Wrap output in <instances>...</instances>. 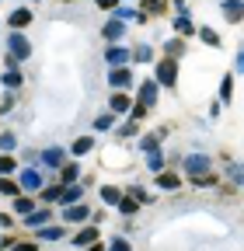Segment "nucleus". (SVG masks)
<instances>
[{"label": "nucleus", "instance_id": "obj_34", "mask_svg": "<svg viewBox=\"0 0 244 251\" xmlns=\"http://www.w3.org/2000/svg\"><path fill=\"white\" fill-rule=\"evenodd\" d=\"M14 171H18V157L0 153V178H7V175H14Z\"/></svg>", "mask_w": 244, "mask_h": 251}, {"label": "nucleus", "instance_id": "obj_9", "mask_svg": "<svg viewBox=\"0 0 244 251\" xmlns=\"http://www.w3.org/2000/svg\"><path fill=\"white\" fill-rule=\"evenodd\" d=\"M220 14L227 25H241L244 21V0H220Z\"/></svg>", "mask_w": 244, "mask_h": 251}, {"label": "nucleus", "instance_id": "obj_39", "mask_svg": "<svg viewBox=\"0 0 244 251\" xmlns=\"http://www.w3.org/2000/svg\"><path fill=\"white\" fill-rule=\"evenodd\" d=\"M21 84H24L21 70H7V74H4V87H7V91H18Z\"/></svg>", "mask_w": 244, "mask_h": 251}, {"label": "nucleus", "instance_id": "obj_31", "mask_svg": "<svg viewBox=\"0 0 244 251\" xmlns=\"http://www.w3.org/2000/svg\"><path fill=\"white\" fill-rule=\"evenodd\" d=\"M136 133H140V122H133V119H126V122H122L119 129H115V136H119V140H133Z\"/></svg>", "mask_w": 244, "mask_h": 251}, {"label": "nucleus", "instance_id": "obj_36", "mask_svg": "<svg viewBox=\"0 0 244 251\" xmlns=\"http://www.w3.org/2000/svg\"><path fill=\"white\" fill-rule=\"evenodd\" d=\"M140 150H146V153H154V150H161V133H146V136L140 140Z\"/></svg>", "mask_w": 244, "mask_h": 251}, {"label": "nucleus", "instance_id": "obj_47", "mask_svg": "<svg viewBox=\"0 0 244 251\" xmlns=\"http://www.w3.org/2000/svg\"><path fill=\"white\" fill-rule=\"evenodd\" d=\"M95 4H98L101 11H115V7H119V0H95Z\"/></svg>", "mask_w": 244, "mask_h": 251}, {"label": "nucleus", "instance_id": "obj_49", "mask_svg": "<svg viewBox=\"0 0 244 251\" xmlns=\"http://www.w3.org/2000/svg\"><path fill=\"white\" fill-rule=\"evenodd\" d=\"M28 4H42V0H28Z\"/></svg>", "mask_w": 244, "mask_h": 251}, {"label": "nucleus", "instance_id": "obj_24", "mask_svg": "<svg viewBox=\"0 0 244 251\" xmlns=\"http://www.w3.org/2000/svg\"><path fill=\"white\" fill-rule=\"evenodd\" d=\"M146 171H150V175H161V171H168V161H164V153H161V150L146 153Z\"/></svg>", "mask_w": 244, "mask_h": 251}, {"label": "nucleus", "instance_id": "obj_22", "mask_svg": "<svg viewBox=\"0 0 244 251\" xmlns=\"http://www.w3.org/2000/svg\"><path fill=\"white\" fill-rule=\"evenodd\" d=\"M98 196H101V206H119L122 188H115V185H101V188H98Z\"/></svg>", "mask_w": 244, "mask_h": 251}, {"label": "nucleus", "instance_id": "obj_16", "mask_svg": "<svg viewBox=\"0 0 244 251\" xmlns=\"http://www.w3.org/2000/svg\"><path fill=\"white\" fill-rule=\"evenodd\" d=\"M112 18H115V21H122V25H126V21H140V25H143V21H146V14H143V11H136V7H129V4H119V7L112 11Z\"/></svg>", "mask_w": 244, "mask_h": 251}, {"label": "nucleus", "instance_id": "obj_6", "mask_svg": "<svg viewBox=\"0 0 244 251\" xmlns=\"http://www.w3.org/2000/svg\"><path fill=\"white\" fill-rule=\"evenodd\" d=\"M18 185L21 192H42V168H18Z\"/></svg>", "mask_w": 244, "mask_h": 251}, {"label": "nucleus", "instance_id": "obj_44", "mask_svg": "<svg viewBox=\"0 0 244 251\" xmlns=\"http://www.w3.org/2000/svg\"><path fill=\"white\" fill-rule=\"evenodd\" d=\"M7 251H39V248H35L32 241H14V244H11Z\"/></svg>", "mask_w": 244, "mask_h": 251}, {"label": "nucleus", "instance_id": "obj_20", "mask_svg": "<svg viewBox=\"0 0 244 251\" xmlns=\"http://www.w3.org/2000/svg\"><path fill=\"white\" fill-rule=\"evenodd\" d=\"M185 52H189L185 39H178V35H174V39H168V42H164V56H168V59H181Z\"/></svg>", "mask_w": 244, "mask_h": 251}, {"label": "nucleus", "instance_id": "obj_27", "mask_svg": "<svg viewBox=\"0 0 244 251\" xmlns=\"http://www.w3.org/2000/svg\"><path fill=\"white\" fill-rule=\"evenodd\" d=\"M91 150H95V136H77L73 147H70L73 157H84V153H91Z\"/></svg>", "mask_w": 244, "mask_h": 251}, {"label": "nucleus", "instance_id": "obj_41", "mask_svg": "<svg viewBox=\"0 0 244 251\" xmlns=\"http://www.w3.org/2000/svg\"><path fill=\"white\" fill-rule=\"evenodd\" d=\"M63 234H67V230H63V227H56V224H52V227H42V230H39V237H42V241H59Z\"/></svg>", "mask_w": 244, "mask_h": 251}, {"label": "nucleus", "instance_id": "obj_21", "mask_svg": "<svg viewBox=\"0 0 244 251\" xmlns=\"http://www.w3.org/2000/svg\"><path fill=\"white\" fill-rule=\"evenodd\" d=\"M77 181H80V168H77V161H67L59 168V185H77Z\"/></svg>", "mask_w": 244, "mask_h": 251}, {"label": "nucleus", "instance_id": "obj_50", "mask_svg": "<svg viewBox=\"0 0 244 251\" xmlns=\"http://www.w3.org/2000/svg\"><path fill=\"white\" fill-rule=\"evenodd\" d=\"M63 4H73V0H63Z\"/></svg>", "mask_w": 244, "mask_h": 251}, {"label": "nucleus", "instance_id": "obj_2", "mask_svg": "<svg viewBox=\"0 0 244 251\" xmlns=\"http://www.w3.org/2000/svg\"><path fill=\"white\" fill-rule=\"evenodd\" d=\"M157 101H161V84L154 77H150V80H136V105H143L150 112V108H157Z\"/></svg>", "mask_w": 244, "mask_h": 251}, {"label": "nucleus", "instance_id": "obj_45", "mask_svg": "<svg viewBox=\"0 0 244 251\" xmlns=\"http://www.w3.org/2000/svg\"><path fill=\"white\" fill-rule=\"evenodd\" d=\"M234 74H241L244 77V46L237 49V56H234Z\"/></svg>", "mask_w": 244, "mask_h": 251}, {"label": "nucleus", "instance_id": "obj_30", "mask_svg": "<svg viewBox=\"0 0 244 251\" xmlns=\"http://www.w3.org/2000/svg\"><path fill=\"white\" fill-rule=\"evenodd\" d=\"M108 129H115V115H112V112L95 115V133H108Z\"/></svg>", "mask_w": 244, "mask_h": 251}, {"label": "nucleus", "instance_id": "obj_26", "mask_svg": "<svg viewBox=\"0 0 244 251\" xmlns=\"http://www.w3.org/2000/svg\"><path fill=\"white\" fill-rule=\"evenodd\" d=\"M115 209L129 220V216H136V213H140V202H136L133 196H126V192H122V199H119V206H115Z\"/></svg>", "mask_w": 244, "mask_h": 251}, {"label": "nucleus", "instance_id": "obj_3", "mask_svg": "<svg viewBox=\"0 0 244 251\" xmlns=\"http://www.w3.org/2000/svg\"><path fill=\"white\" fill-rule=\"evenodd\" d=\"M154 80H157L161 87H174V84H178V59L161 56V59L154 63Z\"/></svg>", "mask_w": 244, "mask_h": 251}, {"label": "nucleus", "instance_id": "obj_10", "mask_svg": "<svg viewBox=\"0 0 244 251\" xmlns=\"http://www.w3.org/2000/svg\"><path fill=\"white\" fill-rule=\"evenodd\" d=\"M101 39H105L108 46H119L122 39H126V25L115 21V18H108V21L101 25Z\"/></svg>", "mask_w": 244, "mask_h": 251}, {"label": "nucleus", "instance_id": "obj_4", "mask_svg": "<svg viewBox=\"0 0 244 251\" xmlns=\"http://www.w3.org/2000/svg\"><path fill=\"white\" fill-rule=\"evenodd\" d=\"M108 84H112V91H133V87H136L133 67H115V70H108Z\"/></svg>", "mask_w": 244, "mask_h": 251}, {"label": "nucleus", "instance_id": "obj_42", "mask_svg": "<svg viewBox=\"0 0 244 251\" xmlns=\"http://www.w3.org/2000/svg\"><path fill=\"white\" fill-rule=\"evenodd\" d=\"M227 175H230V181H234V185H244V164H230V168H227Z\"/></svg>", "mask_w": 244, "mask_h": 251}, {"label": "nucleus", "instance_id": "obj_5", "mask_svg": "<svg viewBox=\"0 0 244 251\" xmlns=\"http://www.w3.org/2000/svg\"><path fill=\"white\" fill-rule=\"evenodd\" d=\"M105 63H108V70H115V67H133V49L129 46H108L105 49Z\"/></svg>", "mask_w": 244, "mask_h": 251}, {"label": "nucleus", "instance_id": "obj_8", "mask_svg": "<svg viewBox=\"0 0 244 251\" xmlns=\"http://www.w3.org/2000/svg\"><path fill=\"white\" fill-rule=\"evenodd\" d=\"M7 49H11L7 56H14L18 63H21V59H28V56H32V42H28V39L21 35V31H11V35H7Z\"/></svg>", "mask_w": 244, "mask_h": 251}, {"label": "nucleus", "instance_id": "obj_43", "mask_svg": "<svg viewBox=\"0 0 244 251\" xmlns=\"http://www.w3.org/2000/svg\"><path fill=\"white\" fill-rule=\"evenodd\" d=\"M146 115H150V112H146L143 105H136V101H133V108H129V119H133V122H143Z\"/></svg>", "mask_w": 244, "mask_h": 251}, {"label": "nucleus", "instance_id": "obj_15", "mask_svg": "<svg viewBox=\"0 0 244 251\" xmlns=\"http://www.w3.org/2000/svg\"><path fill=\"white\" fill-rule=\"evenodd\" d=\"M98 237H101V227H98V224H87V227H80V230L73 234V244H77V248H87V244H95Z\"/></svg>", "mask_w": 244, "mask_h": 251}, {"label": "nucleus", "instance_id": "obj_13", "mask_svg": "<svg viewBox=\"0 0 244 251\" xmlns=\"http://www.w3.org/2000/svg\"><path fill=\"white\" fill-rule=\"evenodd\" d=\"M154 181H157V188H164V192H178V188L185 185L181 171H161V175H154Z\"/></svg>", "mask_w": 244, "mask_h": 251}, {"label": "nucleus", "instance_id": "obj_37", "mask_svg": "<svg viewBox=\"0 0 244 251\" xmlns=\"http://www.w3.org/2000/svg\"><path fill=\"white\" fill-rule=\"evenodd\" d=\"M18 150V136L7 129V133H0V153H14Z\"/></svg>", "mask_w": 244, "mask_h": 251}, {"label": "nucleus", "instance_id": "obj_46", "mask_svg": "<svg viewBox=\"0 0 244 251\" xmlns=\"http://www.w3.org/2000/svg\"><path fill=\"white\" fill-rule=\"evenodd\" d=\"M0 227L11 230V227H14V216H11V213H0Z\"/></svg>", "mask_w": 244, "mask_h": 251}, {"label": "nucleus", "instance_id": "obj_19", "mask_svg": "<svg viewBox=\"0 0 244 251\" xmlns=\"http://www.w3.org/2000/svg\"><path fill=\"white\" fill-rule=\"evenodd\" d=\"M59 202H63V206L84 202V188H80V181H77V185H63V196H59Z\"/></svg>", "mask_w": 244, "mask_h": 251}, {"label": "nucleus", "instance_id": "obj_38", "mask_svg": "<svg viewBox=\"0 0 244 251\" xmlns=\"http://www.w3.org/2000/svg\"><path fill=\"white\" fill-rule=\"evenodd\" d=\"M195 35L206 42V46H213V49H220V31H213V28H199Z\"/></svg>", "mask_w": 244, "mask_h": 251}, {"label": "nucleus", "instance_id": "obj_11", "mask_svg": "<svg viewBox=\"0 0 244 251\" xmlns=\"http://www.w3.org/2000/svg\"><path fill=\"white\" fill-rule=\"evenodd\" d=\"M129 108H133V98H129V91H115L112 98H108V112L119 119V115H129Z\"/></svg>", "mask_w": 244, "mask_h": 251}, {"label": "nucleus", "instance_id": "obj_17", "mask_svg": "<svg viewBox=\"0 0 244 251\" xmlns=\"http://www.w3.org/2000/svg\"><path fill=\"white\" fill-rule=\"evenodd\" d=\"M63 220H67V224H84V220H91V209H87L84 202H77V206H63Z\"/></svg>", "mask_w": 244, "mask_h": 251}, {"label": "nucleus", "instance_id": "obj_12", "mask_svg": "<svg viewBox=\"0 0 244 251\" xmlns=\"http://www.w3.org/2000/svg\"><path fill=\"white\" fill-rule=\"evenodd\" d=\"M171 28H174V35H178V39H185V42H189V39L195 35V31H199V28H195V21H192L189 14H174Z\"/></svg>", "mask_w": 244, "mask_h": 251}, {"label": "nucleus", "instance_id": "obj_48", "mask_svg": "<svg viewBox=\"0 0 244 251\" xmlns=\"http://www.w3.org/2000/svg\"><path fill=\"white\" fill-rule=\"evenodd\" d=\"M84 251H108V248H105V244H101V241H95V244H87V248H84Z\"/></svg>", "mask_w": 244, "mask_h": 251}, {"label": "nucleus", "instance_id": "obj_18", "mask_svg": "<svg viewBox=\"0 0 244 251\" xmlns=\"http://www.w3.org/2000/svg\"><path fill=\"white\" fill-rule=\"evenodd\" d=\"M7 25H11L14 31L28 28V25H32V11H28V7H14V11L7 14Z\"/></svg>", "mask_w": 244, "mask_h": 251}, {"label": "nucleus", "instance_id": "obj_25", "mask_svg": "<svg viewBox=\"0 0 244 251\" xmlns=\"http://www.w3.org/2000/svg\"><path fill=\"white\" fill-rule=\"evenodd\" d=\"M59 196H63V185H42V192H39V199L46 202V206H52V202H59Z\"/></svg>", "mask_w": 244, "mask_h": 251}, {"label": "nucleus", "instance_id": "obj_7", "mask_svg": "<svg viewBox=\"0 0 244 251\" xmlns=\"http://www.w3.org/2000/svg\"><path fill=\"white\" fill-rule=\"evenodd\" d=\"M39 164L49 168V171H59V168L67 164V150H63V147H46V150L39 153Z\"/></svg>", "mask_w": 244, "mask_h": 251}, {"label": "nucleus", "instance_id": "obj_40", "mask_svg": "<svg viewBox=\"0 0 244 251\" xmlns=\"http://www.w3.org/2000/svg\"><path fill=\"white\" fill-rule=\"evenodd\" d=\"M105 248H108V251H133V244H129V237H122V234H119V237H112V241H108Z\"/></svg>", "mask_w": 244, "mask_h": 251}, {"label": "nucleus", "instance_id": "obj_23", "mask_svg": "<svg viewBox=\"0 0 244 251\" xmlns=\"http://www.w3.org/2000/svg\"><path fill=\"white\" fill-rule=\"evenodd\" d=\"M35 209H39V202L32 196H18L14 199V216H28V213H35Z\"/></svg>", "mask_w": 244, "mask_h": 251}, {"label": "nucleus", "instance_id": "obj_14", "mask_svg": "<svg viewBox=\"0 0 244 251\" xmlns=\"http://www.w3.org/2000/svg\"><path fill=\"white\" fill-rule=\"evenodd\" d=\"M49 220H52V209H49V206H39L35 213H28V216H24V227H28V230H42Z\"/></svg>", "mask_w": 244, "mask_h": 251}, {"label": "nucleus", "instance_id": "obj_28", "mask_svg": "<svg viewBox=\"0 0 244 251\" xmlns=\"http://www.w3.org/2000/svg\"><path fill=\"white\" fill-rule=\"evenodd\" d=\"M133 63H154V46L150 42H140L133 49Z\"/></svg>", "mask_w": 244, "mask_h": 251}, {"label": "nucleus", "instance_id": "obj_33", "mask_svg": "<svg viewBox=\"0 0 244 251\" xmlns=\"http://www.w3.org/2000/svg\"><path fill=\"white\" fill-rule=\"evenodd\" d=\"M234 98V74H223V80H220V105H227Z\"/></svg>", "mask_w": 244, "mask_h": 251}, {"label": "nucleus", "instance_id": "obj_32", "mask_svg": "<svg viewBox=\"0 0 244 251\" xmlns=\"http://www.w3.org/2000/svg\"><path fill=\"white\" fill-rule=\"evenodd\" d=\"M140 7H143V14H146V18H150V14H157V18H161V14L168 11L164 0H140Z\"/></svg>", "mask_w": 244, "mask_h": 251}, {"label": "nucleus", "instance_id": "obj_29", "mask_svg": "<svg viewBox=\"0 0 244 251\" xmlns=\"http://www.w3.org/2000/svg\"><path fill=\"white\" fill-rule=\"evenodd\" d=\"M126 196H133V199H136L140 206H150V202H154V196H150L143 185H129V188H126Z\"/></svg>", "mask_w": 244, "mask_h": 251}, {"label": "nucleus", "instance_id": "obj_35", "mask_svg": "<svg viewBox=\"0 0 244 251\" xmlns=\"http://www.w3.org/2000/svg\"><path fill=\"white\" fill-rule=\"evenodd\" d=\"M0 196H11V199H18V196H21V185H18L14 178H0Z\"/></svg>", "mask_w": 244, "mask_h": 251}, {"label": "nucleus", "instance_id": "obj_1", "mask_svg": "<svg viewBox=\"0 0 244 251\" xmlns=\"http://www.w3.org/2000/svg\"><path fill=\"white\" fill-rule=\"evenodd\" d=\"M202 175H213V157L209 153H199V150H192V153H185L181 157V178H202Z\"/></svg>", "mask_w": 244, "mask_h": 251}]
</instances>
